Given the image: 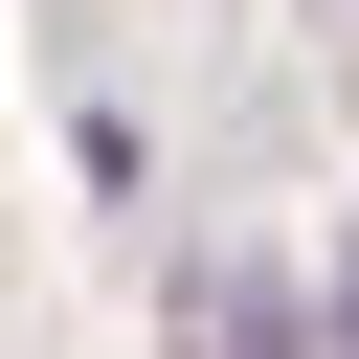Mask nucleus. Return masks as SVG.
I'll return each mask as SVG.
<instances>
[{"mask_svg": "<svg viewBox=\"0 0 359 359\" xmlns=\"http://www.w3.org/2000/svg\"><path fill=\"white\" fill-rule=\"evenodd\" d=\"M180 359H314V292H292V269H247V247H224V269H180Z\"/></svg>", "mask_w": 359, "mask_h": 359, "instance_id": "f257e3e1", "label": "nucleus"}, {"mask_svg": "<svg viewBox=\"0 0 359 359\" xmlns=\"http://www.w3.org/2000/svg\"><path fill=\"white\" fill-rule=\"evenodd\" d=\"M314 359H359V247H337V292H314Z\"/></svg>", "mask_w": 359, "mask_h": 359, "instance_id": "f03ea898", "label": "nucleus"}]
</instances>
